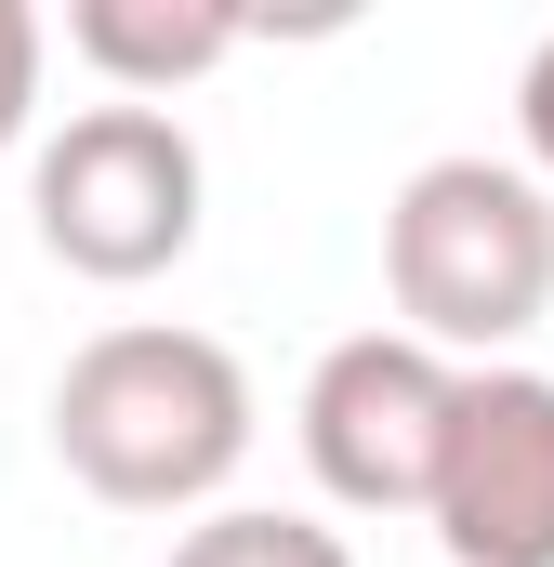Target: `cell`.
Returning <instances> with one entry per match:
<instances>
[{"mask_svg":"<svg viewBox=\"0 0 554 567\" xmlns=\"http://www.w3.org/2000/svg\"><path fill=\"white\" fill-rule=\"evenodd\" d=\"M252 423V370L185 317H120L53 370V462L120 515H225Z\"/></svg>","mask_w":554,"mask_h":567,"instance_id":"1","label":"cell"},{"mask_svg":"<svg viewBox=\"0 0 554 567\" xmlns=\"http://www.w3.org/2000/svg\"><path fill=\"white\" fill-rule=\"evenodd\" d=\"M449 567H554V370H462V423L435 462Z\"/></svg>","mask_w":554,"mask_h":567,"instance_id":"5","label":"cell"},{"mask_svg":"<svg viewBox=\"0 0 554 567\" xmlns=\"http://www.w3.org/2000/svg\"><path fill=\"white\" fill-rule=\"evenodd\" d=\"M515 133H529V172L554 185V27H542V53L515 66Z\"/></svg>","mask_w":554,"mask_h":567,"instance_id":"9","label":"cell"},{"mask_svg":"<svg viewBox=\"0 0 554 567\" xmlns=\"http://www.w3.org/2000/svg\"><path fill=\"white\" fill-rule=\"evenodd\" d=\"M252 40V13L225 0H66V53L120 93V106H172L185 80H212Z\"/></svg>","mask_w":554,"mask_h":567,"instance_id":"6","label":"cell"},{"mask_svg":"<svg viewBox=\"0 0 554 567\" xmlns=\"http://www.w3.org/2000/svg\"><path fill=\"white\" fill-rule=\"evenodd\" d=\"M462 423V370L410 343V330H343L317 370H304V475L343 502V515H435V462Z\"/></svg>","mask_w":554,"mask_h":567,"instance_id":"4","label":"cell"},{"mask_svg":"<svg viewBox=\"0 0 554 567\" xmlns=\"http://www.w3.org/2000/svg\"><path fill=\"white\" fill-rule=\"evenodd\" d=\"M383 290L449 370H502L554 317V185L529 158H422L383 198Z\"/></svg>","mask_w":554,"mask_h":567,"instance_id":"2","label":"cell"},{"mask_svg":"<svg viewBox=\"0 0 554 567\" xmlns=\"http://www.w3.org/2000/svg\"><path fill=\"white\" fill-rule=\"evenodd\" d=\"M27 212H40V251L93 290H145L198 251V212H212V172L198 133L172 106H80L66 133H40L27 158Z\"/></svg>","mask_w":554,"mask_h":567,"instance_id":"3","label":"cell"},{"mask_svg":"<svg viewBox=\"0 0 554 567\" xmlns=\"http://www.w3.org/2000/svg\"><path fill=\"white\" fill-rule=\"evenodd\" d=\"M172 567H357V542L317 515H277V502H225L172 542Z\"/></svg>","mask_w":554,"mask_h":567,"instance_id":"7","label":"cell"},{"mask_svg":"<svg viewBox=\"0 0 554 567\" xmlns=\"http://www.w3.org/2000/svg\"><path fill=\"white\" fill-rule=\"evenodd\" d=\"M40 53H53V27L27 0H0V158L40 133Z\"/></svg>","mask_w":554,"mask_h":567,"instance_id":"8","label":"cell"}]
</instances>
